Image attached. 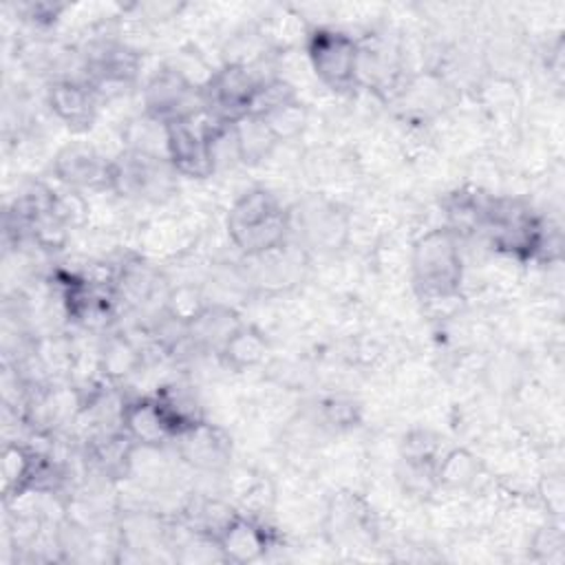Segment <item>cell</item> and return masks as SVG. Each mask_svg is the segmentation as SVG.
Here are the masks:
<instances>
[{
    "label": "cell",
    "instance_id": "6da1fadb",
    "mask_svg": "<svg viewBox=\"0 0 565 565\" xmlns=\"http://www.w3.org/2000/svg\"><path fill=\"white\" fill-rule=\"evenodd\" d=\"M225 230L245 258L258 256L289 241L291 210L271 190L252 188L232 203Z\"/></svg>",
    "mask_w": 565,
    "mask_h": 565
},
{
    "label": "cell",
    "instance_id": "7a4b0ae2",
    "mask_svg": "<svg viewBox=\"0 0 565 565\" xmlns=\"http://www.w3.org/2000/svg\"><path fill=\"white\" fill-rule=\"evenodd\" d=\"M411 278L426 300H450L463 282L459 234L450 227L424 232L411 247Z\"/></svg>",
    "mask_w": 565,
    "mask_h": 565
},
{
    "label": "cell",
    "instance_id": "3957f363",
    "mask_svg": "<svg viewBox=\"0 0 565 565\" xmlns=\"http://www.w3.org/2000/svg\"><path fill=\"white\" fill-rule=\"evenodd\" d=\"M307 60L316 77L335 93L360 86V42L333 26H313L305 38Z\"/></svg>",
    "mask_w": 565,
    "mask_h": 565
},
{
    "label": "cell",
    "instance_id": "277c9868",
    "mask_svg": "<svg viewBox=\"0 0 565 565\" xmlns=\"http://www.w3.org/2000/svg\"><path fill=\"white\" fill-rule=\"evenodd\" d=\"M174 168L166 157L126 150L113 159L110 190L135 201L161 203L174 192Z\"/></svg>",
    "mask_w": 565,
    "mask_h": 565
},
{
    "label": "cell",
    "instance_id": "5b68a950",
    "mask_svg": "<svg viewBox=\"0 0 565 565\" xmlns=\"http://www.w3.org/2000/svg\"><path fill=\"white\" fill-rule=\"evenodd\" d=\"M203 110L201 84H194L183 71L163 66L150 75L143 86V115L168 126L192 121Z\"/></svg>",
    "mask_w": 565,
    "mask_h": 565
},
{
    "label": "cell",
    "instance_id": "8992f818",
    "mask_svg": "<svg viewBox=\"0 0 565 565\" xmlns=\"http://www.w3.org/2000/svg\"><path fill=\"white\" fill-rule=\"evenodd\" d=\"M260 79L254 77L247 64L225 62L203 84V110L212 115V121L232 124L252 113Z\"/></svg>",
    "mask_w": 565,
    "mask_h": 565
},
{
    "label": "cell",
    "instance_id": "52a82bcc",
    "mask_svg": "<svg viewBox=\"0 0 565 565\" xmlns=\"http://www.w3.org/2000/svg\"><path fill=\"white\" fill-rule=\"evenodd\" d=\"M298 227V243L305 249L338 252L347 245L351 218L347 210L327 199H307L291 212V230Z\"/></svg>",
    "mask_w": 565,
    "mask_h": 565
},
{
    "label": "cell",
    "instance_id": "ba28073f",
    "mask_svg": "<svg viewBox=\"0 0 565 565\" xmlns=\"http://www.w3.org/2000/svg\"><path fill=\"white\" fill-rule=\"evenodd\" d=\"M243 280L258 291H287L302 280L307 269V249L296 241H287L276 249L245 258Z\"/></svg>",
    "mask_w": 565,
    "mask_h": 565
},
{
    "label": "cell",
    "instance_id": "9c48e42d",
    "mask_svg": "<svg viewBox=\"0 0 565 565\" xmlns=\"http://www.w3.org/2000/svg\"><path fill=\"white\" fill-rule=\"evenodd\" d=\"M119 428L143 450H159L177 437V426L157 395L124 402L119 411Z\"/></svg>",
    "mask_w": 565,
    "mask_h": 565
},
{
    "label": "cell",
    "instance_id": "30bf717a",
    "mask_svg": "<svg viewBox=\"0 0 565 565\" xmlns=\"http://www.w3.org/2000/svg\"><path fill=\"white\" fill-rule=\"evenodd\" d=\"M166 159L177 174L185 179H207L214 174L207 130L192 121H174L166 126Z\"/></svg>",
    "mask_w": 565,
    "mask_h": 565
},
{
    "label": "cell",
    "instance_id": "8fae6325",
    "mask_svg": "<svg viewBox=\"0 0 565 565\" xmlns=\"http://www.w3.org/2000/svg\"><path fill=\"white\" fill-rule=\"evenodd\" d=\"M55 177L71 190H110L113 161L86 143H68L53 159Z\"/></svg>",
    "mask_w": 565,
    "mask_h": 565
},
{
    "label": "cell",
    "instance_id": "7c38bea8",
    "mask_svg": "<svg viewBox=\"0 0 565 565\" xmlns=\"http://www.w3.org/2000/svg\"><path fill=\"white\" fill-rule=\"evenodd\" d=\"M172 444L177 455L201 472H221L232 459V441L227 433L205 419L185 428Z\"/></svg>",
    "mask_w": 565,
    "mask_h": 565
},
{
    "label": "cell",
    "instance_id": "4fadbf2b",
    "mask_svg": "<svg viewBox=\"0 0 565 565\" xmlns=\"http://www.w3.org/2000/svg\"><path fill=\"white\" fill-rule=\"evenodd\" d=\"M221 561L227 563H254L274 547V534L258 519L234 512L214 539Z\"/></svg>",
    "mask_w": 565,
    "mask_h": 565
},
{
    "label": "cell",
    "instance_id": "5bb4252c",
    "mask_svg": "<svg viewBox=\"0 0 565 565\" xmlns=\"http://www.w3.org/2000/svg\"><path fill=\"white\" fill-rule=\"evenodd\" d=\"M46 104L62 124H66L75 132H82L93 126L99 97L86 79L82 82L60 77L51 82L46 90Z\"/></svg>",
    "mask_w": 565,
    "mask_h": 565
},
{
    "label": "cell",
    "instance_id": "9a60e30c",
    "mask_svg": "<svg viewBox=\"0 0 565 565\" xmlns=\"http://www.w3.org/2000/svg\"><path fill=\"white\" fill-rule=\"evenodd\" d=\"M241 324L243 322L234 307L223 302H207V307L185 327V335L194 347L214 351L218 355Z\"/></svg>",
    "mask_w": 565,
    "mask_h": 565
},
{
    "label": "cell",
    "instance_id": "2e32d148",
    "mask_svg": "<svg viewBox=\"0 0 565 565\" xmlns=\"http://www.w3.org/2000/svg\"><path fill=\"white\" fill-rule=\"evenodd\" d=\"M232 135L238 150V161L243 166H256L276 150L278 139L269 130V126L263 121L260 115L247 113L241 119L232 121Z\"/></svg>",
    "mask_w": 565,
    "mask_h": 565
},
{
    "label": "cell",
    "instance_id": "e0dca14e",
    "mask_svg": "<svg viewBox=\"0 0 565 565\" xmlns=\"http://www.w3.org/2000/svg\"><path fill=\"white\" fill-rule=\"evenodd\" d=\"M42 455L22 444H7L2 455V492L4 501H11L33 490Z\"/></svg>",
    "mask_w": 565,
    "mask_h": 565
},
{
    "label": "cell",
    "instance_id": "ac0fdd59",
    "mask_svg": "<svg viewBox=\"0 0 565 565\" xmlns=\"http://www.w3.org/2000/svg\"><path fill=\"white\" fill-rule=\"evenodd\" d=\"M269 353V340L254 324H241L221 349L218 358L234 371H247L258 366Z\"/></svg>",
    "mask_w": 565,
    "mask_h": 565
},
{
    "label": "cell",
    "instance_id": "d6986e66",
    "mask_svg": "<svg viewBox=\"0 0 565 565\" xmlns=\"http://www.w3.org/2000/svg\"><path fill=\"white\" fill-rule=\"evenodd\" d=\"M256 115L263 117V121L269 126V130L274 132L278 143L298 139L305 132L307 124H309V110L300 102L298 95H294L289 99H282L274 106H267V108L258 110Z\"/></svg>",
    "mask_w": 565,
    "mask_h": 565
},
{
    "label": "cell",
    "instance_id": "ffe728a7",
    "mask_svg": "<svg viewBox=\"0 0 565 565\" xmlns=\"http://www.w3.org/2000/svg\"><path fill=\"white\" fill-rule=\"evenodd\" d=\"M477 477H479V461L472 452H468L463 448H455L439 457L437 486L452 488V490H466L477 481Z\"/></svg>",
    "mask_w": 565,
    "mask_h": 565
},
{
    "label": "cell",
    "instance_id": "44dd1931",
    "mask_svg": "<svg viewBox=\"0 0 565 565\" xmlns=\"http://www.w3.org/2000/svg\"><path fill=\"white\" fill-rule=\"evenodd\" d=\"M141 364V351L124 335H113L104 342L99 353V369L110 380L132 375Z\"/></svg>",
    "mask_w": 565,
    "mask_h": 565
},
{
    "label": "cell",
    "instance_id": "7402d4cb",
    "mask_svg": "<svg viewBox=\"0 0 565 565\" xmlns=\"http://www.w3.org/2000/svg\"><path fill=\"white\" fill-rule=\"evenodd\" d=\"M207 307V298L196 285H177L170 287L163 296V309L172 322L188 327L203 309Z\"/></svg>",
    "mask_w": 565,
    "mask_h": 565
},
{
    "label": "cell",
    "instance_id": "603a6c76",
    "mask_svg": "<svg viewBox=\"0 0 565 565\" xmlns=\"http://www.w3.org/2000/svg\"><path fill=\"white\" fill-rule=\"evenodd\" d=\"M327 417L333 426H351L355 419V408L351 402L331 399L327 402Z\"/></svg>",
    "mask_w": 565,
    "mask_h": 565
}]
</instances>
